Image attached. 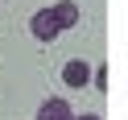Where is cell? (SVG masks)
Listing matches in <instances>:
<instances>
[{
  "mask_svg": "<svg viewBox=\"0 0 128 120\" xmlns=\"http://www.w3.org/2000/svg\"><path fill=\"white\" fill-rule=\"evenodd\" d=\"M29 33H33L37 42H54L62 29H58V21H54V13H50V9H37L33 17H29Z\"/></svg>",
  "mask_w": 128,
  "mask_h": 120,
  "instance_id": "7a4b0ae2",
  "label": "cell"
},
{
  "mask_svg": "<svg viewBox=\"0 0 128 120\" xmlns=\"http://www.w3.org/2000/svg\"><path fill=\"white\" fill-rule=\"evenodd\" d=\"M62 83H66L70 91L91 87V62H87V58H66V62H62Z\"/></svg>",
  "mask_w": 128,
  "mask_h": 120,
  "instance_id": "6da1fadb",
  "label": "cell"
},
{
  "mask_svg": "<svg viewBox=\"0 0 128 120\" xmlns=\"http://www.w3.org/2000/svg\"><path fill=\"white\" fill-rule=\"evenodd\" d=\"M70 120H103V116H95V112H83V116H74V112H70Z\"/></svg>",
  "mask_w": 128,
  "mask_h": 120,
  "instance_id": "8992f818",
  "label": "cell"
},
{
  "mask_svg": "<svg viewBox=\"0 0 128 120\" xmlns=\"http://www.w3.org/2000/svg\"><path fill=\"white\" fill-rule=\"evenodd\" d=\"M33 120H70V103L62 99V95H54V99H46L42 108H37Z\"/></svg>",
  "mask_w": 128,
  "mask_h": 120,
  "instance_id": "277c9868",
  "label": "cell"
},
{
  "mask_svg": "<svg viewBox=\"0 0 128 120\" xmlns=\"http://www.w3.org/2000/svg\"><path fill=\"white\" fill-rule=\"evenodd\" d=\"M50 13H54V21H58V29H70V25H78V4L74 0H58V4H50Z\"/></svg>",
  "mask_w": 128,
  "mask_h": 120,
  "instance_id": "3957f363",
  "label": "cell"
},
{
  "mask_svg": "<svg viewBox=\"0 0 128 120\" xmlns=\"http://www.w3.org/2000/svg\"><path fill=\"white\" fill-rule=\"evenodd\" d=\"M91 83L99 87V91H108V70H91Z\"/></svg>",
  "mask_w": 128,
  "mask_h": 120,
  "instance_id": "5b68a950",
  "label": "cell"
}]
</instances>
